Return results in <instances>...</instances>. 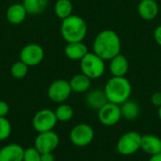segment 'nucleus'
<instances>
[{
  "mask_svg": "<svg viewBox=\"0 0 161 161\" xmlns=\"http://www.w3.org/2000/svg\"><path fill=\"white\" fill-rule=\"evenodd\" d=\"M93 52L105 61L121 54L122 42L119 35L112 29H105L97 34L92 43Z\"/></svg>",
  "mask_w": 161,
  "mask_h": 161,
  "instance_id": "1",
  "label": "nucleus"
},
{
  "mask_svg": "<svg viewBox=\"0 0 161 161\" xmlns=\"http://www.w3.org/2000/svg\"><path fill=\"white\" fill-rule=\"evenodd\" d=\"M104 92L108 102L122 105L130 99L132 86L125 76H112L107 81Z\"/></svg>",
  "mask_w": 161,
  "mask_h": 161,
  "instance_id": "2",
  "label": "nucleus"
},
{
  "mask_svg": "<svg viewBox=\"0 0 161 161\" xmlns=\"http://www.w3.org/2000/svg\"><path fill=\"white\" fill-rule=\"evenodd\" d=\"M88 33L86 21L79 15L72 14L62 20L60 25V34L65 42H83Z\"/></svg>",
  "mask_w": 161,
  "mask_h": 161,
  "instance_id": "3",
  "label": "nucleus"
},
{
  "mask_svg": "<svg viewBox=\"0 0 161 161\" xmlns=\"http://www.w3.org/2000/svg\"><path fill=\"white\" fill-rule=\"evenodd\" d=\"M80 69L81 73L89 78L98 79L106 71L105 60L94 52H89L80 60Z\"/></svg>",
  "mask_w": 161,
  "mask_h": 161,
  "instance_id": "4",
  "label": "nucleus"
},
{
  "mask_svg": "<svg viewBox=\"0 0 161 161\" xmlns=\"http://www.w3.org/2000/svg\"><path fill=\"white\" fill-rule=\"evenodd\" d=\"M58 122L54 110L50 108H42L33 116L32 127L37 133L52 131L56 127Z\"/></svg>",
  "mask_w": 161,
  "mask_h": 161,
  "instance_id": "5",
  "label": "nucleus"
},
{
  "mask_svg": "<svg viewBox=\"0 0 161 161\" xmlns=\"http://www.w3.org/2000/svg\"><path fill=\"white\" fill-rule=\"evenodd\" d=\"M142 135L137 131H128L122 135L117 142V152L122 156H132L141 150Z\"/></svg>",
  "mask_w": 161,
  "mask_h": 161,
  "instance_id": "6",
  "label": "nucleus"
},
{
  "mask_svg": "<svg viewBox=\"0 0 161 161\" xmlns=\"http://www.w3.org/2000/svg\"><path fill=\"white\" fill-rule=\"evenodd\" d=\"M71 142L76 147H86L94 139V130L88 124H78L70 131Z\"/></svg>",
  "mask_w": 161,
  "mask_h": 161,
  "instance_id": "7",
  "label": "nucleus"
},
{
  "mask_svg": "<svg viewBox=\"0 0 161 161\" xmlns=\"http://www.w3.org/2000/svg\"><path fill=\"white\" fill-rule=\"evenodd\" d=\"M73 92L70 83L64 79H57L53 81L47 90L48 98L56 103V104H62L68 100L71 93Z\"/></svg>",
  "mask_w": 161,
  "mask_h": 161,
  "instance_id": "8",
  "label": "nucleus"
},
{
  "mask_svg": "<svg viewBox=\"0 0 161 161\" xmlns=\"http://www.w3.org/2000/svg\"><path fill=\"white\" fill-rule=\"evenodd\" d=\"M59 144V137L54 131L38 133L34 140V147L41 153H53Z\"/></svg>",
  "mask_w": 161,
  "mask_h": 161,
  "instance_id": "9",
  "label": "nucleus"
},
{
  "mask_svg": "<svg viewBox=\"0 0 161 161\" xmlns=\"http://www.w3.org/2000/svg\"><path fill=\"white\" fill-rule=\"evenodd\" d=\"M97 116L99 122L105 126H113L117 125L122 119V112L120 105L108 102L98 111Z\"/></svg>",
  "mask_w": 161,
  "mask_h": 161,
  "instance_id": "10",
  "label": "nucleus"
},
{
  "mask_svg": "<svg viewBox=\"0 0 161 161\" xmlns=\"http://www.w3.org/2000/svg\"><path fill=\"white\" fill-rule=\"evenodd\" d=\"M44 58L43 48L37 43H29L25 45L20 52V60L28 67L39 65Z\"/></svg>",
  "mask_w": 161,
  "mask_h": 161,
  "instance_id": "11",
  "label": "nucleus"
},
{
  "mask_svg": "<svg viewBox=\"0 0 161 161\" xmlns=\"http://www.w3.org/2000/svg\"><path fill=\"white\" fill-rule=\"evenodd\" d=\"M25 149L19 143H8L0 148V161H23Z\"/></svg>",
  "mask_w": 161,
  "mask_h": 161,
  "instance_id": "12",
  "label": "nucleus"
},
{
  "mask_svg": "<svg viewBox=\"0 0 161 161\" xmlns=\"http://www.w3.org/2000/svg\"><path fill=\"white\" fill-rule=\"evenodd\" d=\"M141 150L147 155L154 156L161 153V139L152 134L142 135Z\"/></svg>",
  "mask_w": 161,
  "mask_h": 161,
  "instance_id": "13",
  "label": "nucleus"
},
{
  "mask_svg": "<svg viewBox=\"0 0 161 161\" xmlns=\"http://www.w3.org/2000/svg\"><path fill=\"white\" fill-rule=\"evenodd\" d=\"M138 12L142 19L151 21L158 15L159 7L156 0H141L138 5Z\"/></svg>",
  "mask_w": 161,
  "mask_h": 161,
  "instance_id": "14",
  "label": "nucleus"
},
{
  "mask_svg": "<svg viewBox=\"0 0 161 161\" xmlns=\"http://www.w3.org/2000/svg\"><path fill=\"white\" fill-rule=\"evenodd\" d=\"M85 100L89 108L97 111L108 102L104 90L100 89H93L92 91H88Z\"/></svg>",
  "mask_w": 161,
  "mask_h": 161,
  "instance_id": "15",
  "label": "nucleus"
},
{
  "mask_svg": "<svg viewBox=\"0 0 161 161\" xmlns=\"http://www.w3.org/2000/svg\"><path fill=\"white\" fill-rule=\"evenodd\" d=\"M129 69V62L127 58L119 54L109 60V72L112 76H125Z\"/></svg>",
  "mask_w": 161,
  "mask_h": 161,
  "instance_id": "16",
  "label": "nucleus"
},
{
  "mask_svg": "<svg viewBox=\"0 0 161 161\" xmlns=\"http://www.w3.org/2000/svg\"><path fill=\"white\" fill-rule=\"evenodd\" d=\"M65 55L71 60H81L88 53V46L83 42H69L64 49Z\"/></svg>",
  "mask_w": 161,
  "mask_h": 161,
  "instance_id": "17",
  "label": "nucleus"
},
{
  "mask_svg": "<svg viewBox=\"0 0 161 161\" xmlns=\"http://www.w3.org/2000/svg\"><path fill=\"white\" fill-rule=\"evenodd\" d=\"M27 14L28 13L25 8L24 7V5L20 3H16V4H12L8 8L6 12V17L10 24L20 25L25 21Z\"/></svg>",
  "mask_w": 161,
  "mask_h": 161,
  "instance_id": "18",
  "label": "nucleus"
},
{
  "mask_svg": "<svg viewBox=\"0 0 161 161\" xmlns=\"http://www.w3.org/2000/svg\"><path fill=\"white\" fill-rule=\"evenodd\" d=\"M69 83L74 92L83 93V92H87L90 90L92 79L81 73V74H77L74 75L69 81Z\"/></svg>",
  "mask_w": 161,
  "mask_h": 161,
  "instance_id": "19",
  "label": "nucleus"
},
{
  "mask_svg": "<svg viewBox=\"0 0 161 161\" xmlns=\"http://www.w3.org/2000/svg\"><path fill=\"white\" fill-rule=\"evenodd\" d=\"M120 107H121L122 118L127 121H133L137 119L140 115V112H141L140 106L134 100L128 99L127 101L120 105Z\"/></svg>",
  "mask_w": 161,
  "mask_h": 161,
  "instance_id": "20",
  "label": "nucleus"
},
{
  "mask_svg": "<svg viewBox=\"0 0 161 161\" xmlns=\"http://www.w3.org/2000/svg\"><path fill=\"white\" fill-rule=\"evenodd\" d=\"M73 3L71 0H57L54 6L55 14L58 18L64 20L73 14Z\"/></svg>",
  "mask_w": 161,
  "mask_h": 161,
  "instance_id": "21",
  "label": "nucleus"
},
{
  "mask_svg": "<svg viewBox=\"0 0 161 161\" xmlns=\"http://www.w3.org/2000/svg\"><path fill=\"white\" fill-rule=\"evenodd\" d=\"M24 7L28 14L38 15L43 12L48 5V0H23Z\"/></svg>",
  "mask_w": 161,
  "mask_h": 161,
  "instance_id": "22",
  "label": "nucleus"
},
{
  "mask_svg": "<svg viewBox=\"0 0 161 161\" xmlns=\"http://www.w3.org/2000/svg\"><path fill=\"white\" fill-rule=\"evenodd\" d=\"M55 113L58 122L66 123L73 119L75 112H74V108L70 105L66 103H62V104H58V106L55 110Z\"/></svg>",
  "mask_w": 161,
  "mask_h": 161,
  "instance_id": "23",
  "label": "nucleus"
},
{
  "mask_svg": "<svg viewBox=\"0 0 161 161\" xmlns=\"http://www.w3.org/2000/svg\"><path fill=\"white\" fill-rule=\"evenodd\" d=\"M28 69H29V67L25 63H24L22 60H18L11 65L10 75L12 77H14L16 79H22L26 76V75L28 73Z\"/></svg>",
  "mask_w": 161,
  "mask_h": 161,
  "instance_id": "24",
  "label": "nucleus"
},
{
  "mask_svg": "<svg viewBox=\"0 0 161 161\" xmlns=\"http://www.w3.org/2000/svg\"><path fill=\"white\" fill-rule=\"evenodd\" d=\"M12 132V125L7 117H0V142L7 141Z\"/></svg>",
  "mask_w": 161,
  "mask_h": 161,
  "instance_id": "25",
  "label": "nucleus"
},
{
  "mask_svg": "<svg viewBox=\"0 0 161 161\" xmlns=\"http://www.w3.org/2000/svg\"><path fill=\"white\" fill-rule=\"evenodd\" d=\"M41 156H42V154L34 146L28 147V148L25 149L23 161H42Z\"/></svg>",
  "mask_w": 161,
  "mask_h": 161,
  "instance_id": "26",
  "label": "nucleus"
},
{
  "mask_svg": "<svg viewBox=\"0 0 161 161\" xmlns=\"http://www.w3.org/2000/svg\"><path fill=\"white\" fill-rule=\"evenodd\" d=\"M150 101L152 103V105L159 108L161 106V92H157L155 93H153L151 95V98H150Z\"/></svg>",
  "mask_w": 161,
  "mask_h": 161,
  "instance_id": "27",
  "label": "nucleus"
},
{
  "mask_svg": "<svg viewBox=\"0 0 161 161\" xmlns=\"http://www.w3.org/2000/svg\"><path fill=\"white\" fill-rule=\"evenodd\" d=\"M9 112V107L7 102L0 100V117H7Z\"/></svg>",
  "mask_w": 161,
  "mask_h": 161,
  "instance_id": "28",
  "label": "nucleus"
},
{
  "mask_svg": "<svg viewBox=\"0 0 161 161\" xmlns=\"http://www.w3.org/2000/svg\"><path fill=\"white\" fill-rule=\"evenodd\" d=\"M154 39H155V41H156V42L161 46V25H158L156 29H155V31H154Z\"/></svg>",
  "mask_w": 161,
  "mask_h": 161,
  "instance_id": "29",
  "label": "nucleus"
},
{
  "mask_svg": "<svg viewBox=\"0 0 161 161\" xmlns=\"http://www.w3.org/2000/svg\"><path fill=\"white\" fill-rule=\"evenodd\" d=\"M41 158H42V161H56V158L53 153L42 154Z\"/></svg>",
  "mask_w": 161,
  "mask_h": 161,
  "instance_id": "30",
  "label": "nucleus"
},
{
  "mask_svg": "<svg viewBox=\"0 0 161 161\" xmlns=\"http://www.w3.org/2000/svg\"><path fill=\"white\" fill-rule=\"evenodd\" d=\"M148 161H161V153L160 154H158V155L151 156Z\"/></svg>",
  "mask_w": 161,
  "mask_h": 161,
  "instance_id": "31",
  "label": "nucleus"
},
{
  "mask_svg": "<svg viewBox=\"0 0 161 161\" xmlns=\"http://www.w3.org/2000/svg\"><path fill=\"white\" fill-rule=\"evenodd\" d=\"M158 118L161 121V106L159 108H158Z\"/></svg>",
  "mask_w": 161,
  "mask_h": 161,
  "instance_id": "32",
  "label": "nucleus"
},
{
  "mask_svg": "<svg viewBox=\"0 0 161 161\" xmlns=\"http://www.w3.org/2000/svg\"><path fill=\"white\" fill-rule=\"evenodd\" d=\"M160 92H161V85H160Z\"/></svg>",
  "mask_w": 161,
  "mask_h": 161,
  "instance_id": "33",
  "label": "nucleus"
}]
</instances>
